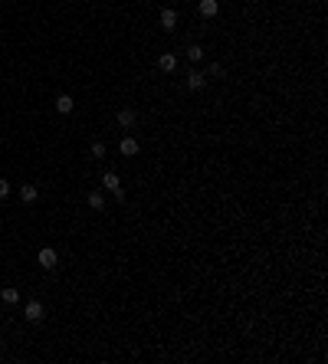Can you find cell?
Masks as SVG:
<instances>
[{"label":"cell","instance_id":"6","mask_svg":"<svg viewBox=\"0 0 328 364\" xmlns=\"http://www.w3.org/2000/svg\"><path fill=\"white\" fill-rule=\"evenodd\" d=\"M72 109H76V102H72V95H69V92L56 95V112H59V115H72Z\"/></svg>","mask_w":328,"mask_h":364},{"label":"cell","instance_id":"4","mask_svg":"<svg viewBox=\"0 0 328 364\" xmlns=\"http://www.w3.org/2000/svg\"><path fill=\"white\" fill-rule=\"evenodd\" d=\"M115 119H118V125H122V128L128 131V128H135V121H138V112H135V109H128V105H125V109H118V115H115Z\"/></svg>","mask_w":328,"mask_h":364},{"label":"cell","instance_id":"1","mask_svg":"<svg viewBox=\"0 0 328 364\" xmlns=\"http://www.w3.org/2000/svg\"><path fill=\"white\" fill-rule=\"evenodd\" d=\"M23 318H26L30 325H39L43 318H46V309H43V302H39V299H30V302L23 305Z\"/></svg>","mask_w":328,"mask_h":364},{"label":"cell","instance_id":"8","mask_svg":"<svg viewBox=\"0 0 328 364\" xmlns=\"http://www.w3.org/2000/svg\"><path fill=\"white\" fill-rule=\"evenodd\" d=\"M158 69H161V72H174V69H177V56H174V53H161V56H158Z\"/></svg>","mask_w":328,"mask_h":364},{"label":"cell","instance_id":"16","mask_svg":"<svg viewBox=\"0 0 328 364\" xmlns=\"http://www.w3.org/2000/svg\"><path fill=\"white\" fill-rule=\"evenodd\" d=\"M207 76H213V79H220V76H223V63H210V69H207Z\"/></svg>","mask_w":328,"mask_h":364},{"label":"cell","instance_id":"10","mask_svg":"<svg viewBox=\"0 0 328 364\" xmlns=\"http://www.w3.org/2000/svg\"><path fill=\"white\" fill-rule=\"evenodd\" d=\"M118 187H122L118 174H115V171H105V174H102V190H109V194H115Z\"/></svg>","mask_w":328,"mask_h":364},{"label":"cell","instance_id":"9","mask_svg":"<svg viewBox=\"0 0 328 364\" xmlns=\"http://www.w3.org/2000/svg\"><path fill=\"white\" fill-rule=\"evenodd\" d=\"M197 10H200L203 20H210V16L220 13V0H200V7H197Z\"/></svg>","mask_w":328,"mask_h":364},{"label":"cell","instance_id":"7","mask_svg":"<svg viewBox=\"0 0 328 364\" xmlns=\"http://www.w3.org/2000/svg\"><path fill=\"white\" fill-rule=\"evenodd\" d=\"M118 154H122V158H135V154H138V141L125 135L122 141H118Z\"/></svg>","mask_w":328,"mask_h":364},{"label":"cell","instance_id":"5","mask_svg":"<svg viewBox=\"0 0 328 364\" xmlns=\"http://www.w3.org/2000/svg\"><path fill=\"white\" fill-rule=\"evenodd\" d=\"M203 86H207V72L190 69V72H187V89H190V92H200Z\"/></svg>","mask_w":328,"mask_h":364},{"label":"cell","instance_id":"11","mask_svg":"<svg viewBox=\"0 0 328 364\" xmlns=\"http://www.w3.org/2000/svg\"><path fill=\"white\" fill-rule=\"evenodd\" d=\"M36 197H39L36 184H20V200L23 204H36Z\"/></svg>","mask_w":328,"mask_h":364},{"label":"cell","instance_id":"2","mask_svg":"<svg viewBox=\"0 0 328 364\" xmlns=\"http://www.w3.org/2000/svg\"><path fill=\"white\" fill-rule=\"evenodd\" d=\"M36 262L49 272V269H56V266H59V253H56L53 246H43V249L36 253Z\"/></svg>","mask_w":328,"mask_h":364},{"label":"cell","instance_id":"15","mask_svg":"<svg viewBox=\"0 0 328 364\" xmlns=\"http://www.w3.org/2000/svg\"><path fill=\"white\" fill-rule=\"evenodd\" d=\"M89 154H92V158H105V144H102V141H92Z\"/></svg>","mask_w":328,"mask_h":364},{"label":"cell","instance_id":"17","mask_svg":"<svg viewBox=\"0 0 328 364\" xmlns=\"http://www.w3.org/2000/svg\"><path fill=\"white\" fill-rule=\"evenodd\" d=\"M3 197H10V181L0 177V200H3Z\"/></svg>","mask_w":328,"mask_h":364},{"label":"cell","instance_id":"3","mask_svg":"<svg viewBox=\"0 0 328 364\" xmlns=\"http://www.w3.org/2000/svg\"><path fill=\"white\" fill-rule=\"evenodd\" d=\"M161 30H167V33L177 30V10H174V7H164L161 10Z\"/></svg>","mask_w":328,"mask_h":364},{"label":"cell","instance_id":"14","mask_svg":"<svg viewBox=\"0 0 328 364\" xmlns=\"http://www.w3.org/2000/svg\"><path fill=\"white\" fill-rule=\"evenodd\" d=\"M187 59H190V63H203V46H197V43H194V46H187Z\"/></svg>","mask_w":328,"mask_h":364},{"label":"cell","instance_id":"12","mask_svg":"<svg viewBox=\"0 0 328 364\" xmlns=\"http://www.w3.org/2000/svg\"><path fill=\"white\" fill-rule=\"evenodd\" d=\"M89 207H92V210H105V194H102V190H89Z\"/></svg>","mask_w":328,"mask_h":364},{"label":"cell","instance_id":"13","mask_svg":"<svg viewBox=\"0 0 328 364\" xmlns=\"http://www.w3.org/2000/svg\"><path fill=\"white\" fill-rule=\"evenodd\" d=\"M0 299L7 302V305H16V302H20V292H16V289H10V285H7V289H0Z\"/></svg>","mask_w":328,"mask_h":364}]
</instances>
